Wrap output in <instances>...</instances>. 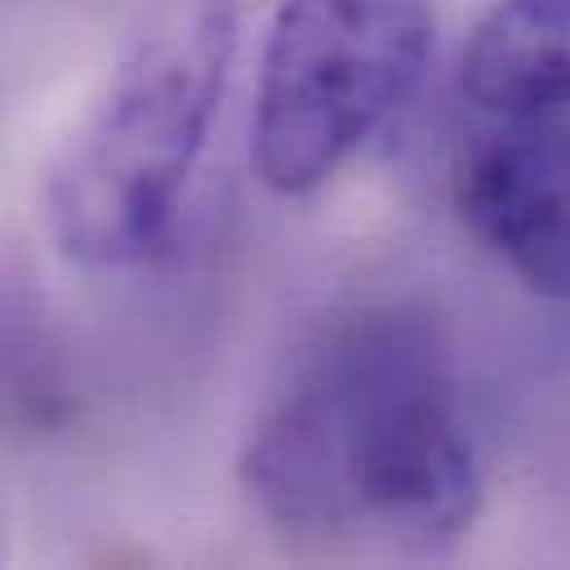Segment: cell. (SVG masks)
Instances as JSON below:
<instances>
[{
    "mask_svg": "<svg viewBox=\"0 0 570 570\" xmlns=\"http://www.w3.org/2000/svg\"><path fill=\"white\" fill-rule=\"evenodd\" d=\"M432 0H281L258 53L249 169L276 196L330 183L423 85Z\"/></svg>",
    "mask_w": 570,
    "mask_h": 570,
    "instance_id": "cell-3",
    "label": "cell"
},
{
    "mask_svg": "<svg viewBox=\"0 0 570 570\" xmlns=\"http://www.w3.org/2000/svg\"><path fill=\"white\" fill-rule=\"evenodd\" d=\"M459 209L525 289L570 298V116H494L463 151Z\"/></svg>",
    "mask_w": 570,
    "mask_h": 570,
    "instance_id": "cell-4",
    "label": "cell"
},
{
    "mask_svg": "<svg viewBox=\"0 0 570 570\" xmlns=\"http://www.w3.org/2000/svg\"><path fill=\"white\" fill-rule=\"evenodd\" d=\"M240 481L298 539L450 548L476 517L481 472L436 321L392 303L321 330L258 410Z\"/></svg>",
    "mask_w": 570,
    "mask_h": 570,
    "instance_id": "cell-1",
    "label": "cell"
},
{
    "mask_svg": "<svg viewBox=\"0 0 570 570\" xmlns=\"http://www.w3.org/2000/svg\"><path fill=\"white\" fill-rule=\"evenodd\" d=\"M232 13L160 18L107 76L45 169V227L80 267H134L165 249L209 142L232 62Z\"/></svg>",
    "mask_w": 570,
    "mask_h": 570,
    "instance_id": "cell-2",
    "label": "cell"
},
{
    "mask_svg": "<svg viewBox=\"0 0 570 570\" xmlns=\"http://www.w3.org/2000/svg\"><path fill=\"white\" fill-rule=\"evenodd\" d=\"M463 94L485 116H570V0H499L463 53Z\"/></svg>",
    "mask_w": 570,
    "mask_h": 570,
    "instance_id": "cell-5",
    "label": "cell"
}]
</instances>
